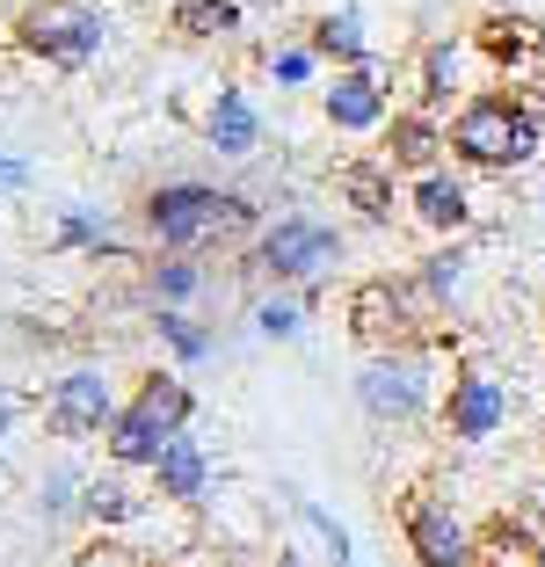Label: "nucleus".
I'll list each match as a JSON object with an SVG mask.
<instances>
[{
    "label": "nucleus",
    "instance_id": "nucleus-1",
    "mask_svg": "<svg viewBox=\"0 0 545 567\" xmlns=\"http://www.w3.org/2000/svg\"><path fill=\"white\" fill-rule=\"evenodd\" d=\"M138 234L153 255H240L269 226L263 197L233 183H204V175H167L138 197Z\"/></svg>",
    "mask_w": 545,
    "mask_h": 567
},
{
    "label": "nucleus",
    "instance_id": "nucleus-2",
    "mask_svg": "<svg viewBox=\"0 0 545 567\" xmlns=\"http://www.w3.org/2000/svg\"><path fill=\"white\" fill-rule=\"evenodd\" d=\"M545 153V102L524 87H480L451 110V161L473 175H516Z\"/></svg>",
    "mask_w": 545,
    "mask_h": 567
},
{
    "label": "nucleus",
    "instance_id": "nucleus-3",
    "mask_svg": "<svg viewBox=\"0 0 545 567\" xmlns=\"http://www.w3.org/2000/svg\"><path fill=\"white\" fill-rule=\"evenodd\" d=\"M342 269V226L313 212H277L248 248L233 255V277L255 284V291H298V299L313 306L328 291V277Z\"/></svg>",
    "mask_w": 545,
    "mask_h": 567
},
{
    "label": "nucleus",
    "instance_id": "nucleus-4",
    "mask_svg": "<svg viewBox=\"0 0 545 567\" xmlns=\"http://www.w3.org/2000/svg\"><path fill=\"white\" fill-rule=\"evenodd\" d=\"M189 422H197V385H189V371H175V364L146 371V379L132 385V401L116 408V422L102 430V466L146 473L153 458H161V444H175Z\"/></svg>",
    "mask_w": 545,
    "mask_h": 567
},
{
    "label": "nucleus",
    "instance_id": "nucleus-5",
    "mask_svg": "<svg viewBox=\"0 0 545 567\" xmlns=\"http://www.w3.org/2000/svg\"><path fill=\"white\" fill-rule=\"evenodd\" d=\"M357 415L371 422V430H414L422 415H436V401H444V385H436L430 371V350H379L357 364Z\"/></svg>",
    "mask_w": 545,
    "mask_h": 567
},
{
    "label": "nucleus",
    "instance_id": "nucleus-6",
    "mask_svg": "<svg viewBox=\"0 0 545 567\" xmlns=\"http://www.w3.org/2000/svg\"><path fill=\"white\" fill-rule=\"evenodd\" d=\"M8 37H16L22 59H37L51 73H88L110 44V16L95 0H30Z\"/></svg>",
    "mask_w": 545,
    "mask_h": 567
},
{
    "label": "nucleus",
    "instance_id": "nucleus-7",
    "mask_svg": "<svg viewBox=\"0 0 545 567\" xmlns=\"http://www.w3.org/2000/svg\"><path fill=\"white\" fill-rule=\"evenodd\" d=\"M349 334L363 342V357L379 350H430V328H436V306L422 299V284L414 277H363L357 291H349Z\"/></svg>",
    "mask_w": 545,
    "mask_h": 567
},
{
    "label": "nucleus",
    "instance_id": "nucleus-8",
    "mask_svg": "<svg viewBox=\"0 0 545 567\" xmlns=\"http://www.w3.org/2000/svg\"><path fill=\"white\" fill-rule=\"evenodd\" d=\"M116 385H110V371L102 364H73V371H59V379L44 385V430L59 436V444H88V436H102L116 422Z\"/></svg>",
    "mask_w": 545,
    "mask_h": 567
},
{
    "label": "nucleus",
    "instance_id": "nucleus-9",
    "mask_svg": "<svg viewBox=\"0 0 545 567\" xmlns=\"http://www.w3.org/2000/svg\"><path fill=\"white\" fill-rule=\"evenodd\" d=\"M320 117L342 138H379L385 117H393V66L371 59V66H335L328 87H320Z\"/></svg>",
    "mask_w": 545,
    "mask_h": 567
},
{
    "label": "nucleus",
    "instance_id": "nucleus-10",
    "mask_svg": "<svg viewBox=\"0 0 545 567\" xmlns=\"http://www.w3.org/2000/svg\"><path fill=\"white\" fill-rule=\"evenodd\" d=\"M400 538H408L414 567H480V532L436 495H408L400 502Z\"/></svg>",
    "mask_w": 545,
    "mask_h": 567
},
{
    "label": "nucleus",
    "instance_id": "nucleus-11",
    "mask_svg": "<svg viewBox=\"0 0 545 567\" xmlns=\"http://www.w3.org/2000/svg\"><path fill=\"white\" fill-rule=\"evenodd\" d=\"M436 422H444L451 444H487V436H502V422H510V385L487 379L480 364H459L444 385V401H436Z\"/></svg>",
    "mask_w": 545,
    "mask_h": 567
},
{
    "label": "nucleus",
    "instance_id": "nucleus-12",
    "mask_svg": "<svg viewBox=\"0 0 545 567\" xmlns=\"http://www.w3.org/2000/svg\"><path fill=\"white\" fill-rule=\"evenodd\" d=\"M335 197H342V212H357L363 226H393L400 212H408V189H400V175L379 161V153H349V161H335Z\"/></svg>",
    "mask_w": 545,
    "mask_h": 567
},
{
    "label": "nucleus",
    "instance_id": "nucleus-13",
    "mask_svg": "<svg viewBox=\"0 0 545 567\" xmlns=\"http://www.w3.org/2000/svg\"><path fill=\"white\" fill-rule=\"evenodd\" d=\"M444 153H451V124L444 117H430V110H393V117H385V132H379V161L393 167V175H436V167H444Z\"/></svg>",
    "mask_w": 545,
    "mask_h": 567
},
{
    "label": "nucleus",
    "instance_id": "nucleus-14",
    "mask_svg": "<svg viewBox=\"0 0 545 567\" xmlns=\"http://www.w3.org/2000/svg\"><path fill=\"white\" fill-rule=\"evenodd\" d=\"M465 51H480L495 73H531L545 59V30L531 16H516V8H487V16H473V30H465Z\"/></svg>",
    "mask_w": 545,
    "mask_h": 567
},
{
    "label": "nucleus",
    "instance_id": "nucleus-15",
    "mask_svg": "<svg viewBox=\"0 0 545 567\" xmlns=\"http://www.w3.org/2000/svg\"><path fill=\"white\" fill-rule=\"evenodd\" d=\"M51 255H88V262H146V255H132V240H124V226H116V212H102V204H59V218H51Z\"/></svg>",
    "mask_w": 545,
    "mask_h": 567
},
{
    "label": "nucleus",
    "instance_id": "nucleus-16",
    "mask_svg": "<svg viewBox=\"0 0 545 567\" xmlns=\"http://www.w3.org/2000/svg\"><path fill=\"white\" fill-rule=\"evenodd\" d=\"M408 218L430 240H465V234H473V189H465V175H451V167L414 175V183H408Z\"/></svg>",
    "mask_w": 545,
    "mask_h": 567
},
{
    "label": "nucleus",
    "instance_id": "nucleus-17",
    "mask_svg": "<svg viewBox=\"0 0 545 567\" xmlns=\"http://www.w3.org/2000/svg\"><path fill=\"white\" fill-rule=\"evenodd\" d=\"M204 146L218 153V161H248L255 146H263V110H255L248 87L218 81L212 102H204Z\"/></svg>",
    "mask_w": 545,
    "mask_h": 567
},
{
    "label": "nucleus",
    "instance_id": "nucleus-18",
    "mask_svg": "<svg viewBox=\"0 0 545 567\" xmlns=\"http://www.w3.org/2000/svg\"><path fill=\"white\" fill-rule=\"evenodd\" d=\"M153 481V502H175V509H197L204 495H212V451L197 444V436L182 430L175 444H161V458L146 466Z\"/></svg>",
    "mask_w": 545,
    "mask_h": 567
},
{
    "label": "nucleus",
    "instance_id": "nucleus-19",
    "mask_svg": "<svg viewBox=\"0 0 545 567\" xmlns=\"http://www.w3.org/2000/svg\"><path fill=\"white\" fill-rule=\"evenodd\" d=\"M204 255H153L138 262V299H146V313H161V306H175V313H189V306L204 299Z\"/></svg>",
    "mask_w": 545,
    "mask_h": 567
},
{
    "label": "nucleus",
    "instance_id": "nucleus-20",
    "mask_svg": "<svg viewBox=\"0 0 545 567\" xmlns=\"http://www.w3.org/2000/svg\"><path fill=\"white\" fill-rule=\"evenodd\" d=\"M306 44L320 51V66H371L379 59V44H371V22L357 16V8H320L313 22H306Z\"/></svg>",
    "mask_w": 545,
    "mask_h": 567
},
{
    "label": "nucleus",
    "instance_id": "nucleus-21",
    "mask_svg": "<svg viewBox=\"0 0 545 567\" xmlns=\"http://www.w3.org/2000/svg\"><path fill=\"white\" fill-rule=\"evenodd\" d=\"M459 73H465V44L459 37H430L422 44V66H414V110H430V117L451 124V110H459Z\"/></svg>",
    "mask_w": 545,
    "mask_h": 567
},
{
    "label": "nucleus",
    "instance_id": "nucleus-22",
    "mask_svg": "<svg viewBox=\"0 0 545 567\" xmlns=\"http://www.w3.org/2000/svg\"><path fill=\"white\" fill-rule=\"evenodd\" d=\"M146 517V502H138V487L124 481L116 466L88 473V495H81V524H95V532H132V524Z\"/></svg>",
    "mask_w": 545,
    "mask_h": 567
},
{
    "label": "nucleus",
    "instance_id": "nucleus-23",
    "mask_svg": "<svg viewBox=\"0 0 545 567\" xmlns=\"http://www.w3.org/2000/svg\"><path fill=\"white\" fill-rule=\"evenodd\" d=\"M146 328H153V342L167 350V364H175V371H197V364H212V357H218V334L204 328L197 313L161 306V313H146Z\"/></svg>",
    "mask_w": 545,
    "mask_h": 567
},
{
    "label": "nucleus",
    "instance_id": "nucleus-24",
    "mask_svg": "<svg viewBox=\"0 0 545 567\" xmlns=\"http://www.w3.org/2000/svg\"><path fill=\"white\" fill-rule=\"evenodd\" d=\"M248 8L240 0H167V30L182 44H218V37H240Z\"/></svg>",
    "mask_w": 545,
    "mask_h": 567
},
{
    "label": "nucleus",
    "instance_id": "nucleus-25",
    "mask_svg": "<svg viewBox=\"0 0 545 567\" xmlns=\"http://www.w3.org/2000/svg\"><path fill=\"white\" fill-rule=\"evenodd\" d=\"M465 269H473V255H465V240H436L422 262H414V284H422V299L444 313L451 299L465 291Z\"/></svg>",
    "mask_w": 545,
    "mask_h": 567
},
{
    "label": "nucleus",
    "instance_id": "nucleus-26",
    "mask_svg": "<svg viewBox=\"0 0 545 567\" xmlns=\"http://www.w3.org/2000/svg\"><path fill=\"white\" fill-rule=\"evenodd\" d=\"M81 495H88V466L81 458H59L37 481V517L44 524H81Z\"/></svg>",
    "mask_w": 545,
    "mask_h": 567
},
{
    "label": "nucleus",
    "instance_id": "nucleus-27",
    "mask_svg": "<svg viewBox=\"0 0 545 567\" xmlns=\"http://www.w3.org/2000/svg\"><path fill=\"white\" fill-rule=\"evenodd\" d=\"M263 73L277 87H313L320 81V51L306 44V30H298V37H277V44H263Z\"/></svg>",
    "mask_w": 545,
    "mask_h": 567
},
{
    "label": "nucleus",
    "instance_id": "nucleus-28",
    "mask_svg": "<svg viewBox=\"0 0 545 567\" xmlns=\"http://www.w3.org/2000/svg\"><path fill=\"white\" fill-rule=\"evenodd\" d=\"M306 313H313V306L298 299V291H263L255 313H248V328L263 334V342H298V334H306Z\"/></svg>",
    "mask_w": 545,
    "mask_h": 567
},
{
    "label": "nucleus",
    "instance_id": "nucleus-29",
    "mask_svg": "<svg viewBox=\"0 0 545 567\" xmlns=\"http://www.w3.org/2000/svg\"><path fill=\"white\" fill-rule=\"evenodd\" d=\"M545 553H538V538L524 532V524H510V517H495L487 532H480V567H538Z\"/></svg>",
    "mask_w": 545,
    "mask_h": 567
},
{
    "label": "nucleus",
    "instance_id": "nucleus-30",
    "mask_svg": "<svg viewBox=\"0 0 545 567\" xmlns=\"http://www.w3.org/2000/svg\"><path fill=\"white\" fill-rule=\"evenodd\" d=\"M291 509H298V517H306V524H313V532H320V546H328V560H335V567H357V546H349V532H342V524L328 517V509H320V502L291 495Z\"/></svg>",
    "mask_w": 545,
    "mask_h": 567
},
{
    "label": "nucleus",
    "instance_id": "nucleus-31",
    "mask_svg": "<svg viewBox=\"0 0 545 567\" xmlns=\"http://www.w3.org/2000/svg\"><path fill=\"white\" fill-rule=\"evenodd\" d=\"M22 189H30V161L0 153V197H22Z\"/></svg>",
    "mask_w": 545,
    "mask_h": 567
},
{
    "label": "nucleus",
    "instance_id": "nucleus-32",
    "mask_svg": "<svg viewBox=\"0 0 545 567\" xmlns=\"http://www.w3.org/2000/svg\"><path fill=\"white\" fill-rule=\"evenodd\" d=\"M16 430H22V393H16L8 379H0V444H8Z\"/></svg>",
    "mask_w": 545,
    "mask_h": 567
},
{
    "label": "nucleus",
    "instance_id": "nucleus-33",
    "mask_svg": "<svg viewBox=\"0 0 545 567\" xmlns=\"http://www.w3.org/2000/svg\"><path fill=\"white\" fill-rule=\"evenodd\" d=\"M88 567H124V553H88Z\"/></svg>",
    "mask_w": 545,
    "mask_h": 567
},
{
    "label": "nucleus",
    "instance_id": "nucleus-34",
    "mask_svg": "<svg viewBox=\"0 0 545 567\" xmlns=\"http://www.w3.org/2000/svg\"><path fill=\"white\" fill-rule=\"evenodd\" d=\"M487 8H516V0H480V16H487Z\"/></svg>",
    "mask_w": 545,
    "mask_h": 567
},
{
    "label": "nucleus",
    "instance_id": "nucleus-35",
    "mask_svg": "<svg viewBox=\"0 0 545 567\" xmlns=\"http://www.w3.org/2000/svg\"><path fill=\"white\" fill-rule=\"evenodd\" d=\"M277 567H298V553H277Z\"/></svg>",
    "mask_w": 545,
    "mask_h": 567
}]
</instances>
